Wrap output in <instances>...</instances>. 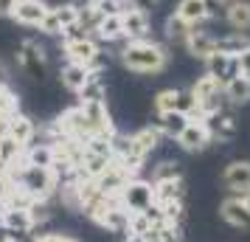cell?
Here are the masks:
<instances>
[{"mask_svg": "<svg viewBox=\"0 0 250 242\" xmlns=\"http://www.w3.org/2000/svg\"><path fill=\"white\" fill-rule=\"evenodd\" d=\"M160 138L163 135H160L158 127H144L138 132H132V135H126V138L118 135V141H115V161L124 166L129 177H138L146 158L158 150Z\"/></svg>", "mask_w": 250, "mask_h": 242, "instance_id": "obj_2", "label": "cell"}, {"mask_svg": "<svg viewBox=\"0 0 250 242\" xmlns=\"http://www.w3.org/2000/svg\"><path fill=\"white\" fill-rule=\"evenodd\" d=\"M233 197H236L239 203H242V206H245V208L250 211V189H248V192H236Z\"/></svg>", "mask_w": 250, "mask_h": 242, "instance_id": "obj_40", "label": "cell"}, {"mask_svg": "<svg viewBox=\"0 0 250 242\" xmlns=\"http://www.w3.org/2000/svg\"><path fill=\"white\" fill-rule=\"evenodd\" d=\"M174 14L180 17L183 23H188L191 28H200L203 23L211 20L205 0H180V3H177V9H174Z\"/></svg>", "mask_w": 250, "mask_h": 242, "instance_id": "obj_20", "label": "cell"}, {"mask_svg": "<svg viewBox=\"0 0 250 242\" xmlns=\"http://www.w3.org/2000/svg\"><path fill=\"white\" fill-rule=\"evenodd\" d=\"M121 23H124V37H126V43H132V40H149V28H152L149 12L126 6L124 12H121Z\"/></svg>", "mask_w": 250, "mask_h": 242, "instance_id": "obj_12", "label": "cell"}, {"mask_svg": "<svg viewBox=\"0 0 250 242\" xmlns=\"http://www.w3.org/2000/svg\"><path fill=\"white\" fill-rule=\"evenodd\" d=\"M191 93H194V99H197V104H200L203 115L216 113V110H222L228 104L225 102V85L216 79V76H211V73H203L200 79L194 82Z\"/></svg>", "mask_w": 250, "mask_h": 242, "instance_id": "obj_5", "label": "cell"}, {"mask_svg": "<svg viewBox=\"0 0 250 242\" xmlns=\"http://www.w3.org/2000/svg\"><path fill=\"white\" fill-rule=\"evenodd\" d=\"M191 34V25L183 23L177 14H171L169 20H166V40L174 43V45H186V37Z\"/></svg>", "mask_w": 250, "mask_h": 242, "instance_id": "obj_31", "label": "cell"}, {"mask_svg": "<svg viewBox=\"0 0 250 242\" xmlns=\"http://www.w3.org/2000/svg\"><path fill=\"white\" fill-rule=\"evenodd\" d=\"M82 110L87 115V121L93 124V132L96 135H118L113 124V115L107 110V102H84Z\"/></svg>", "mask_w": 250, "mask_h": 242, "instance_id": "obj_14", "label": "cell"}, {"mask_svg": "<svg viewBox=\"0 0 250 242\" xmlns=\"http://www.w3.org/2000/svg\"><path fill=\"white\" fill-rule=\"evenodd\" d=\"M34 242H79L76 237H70V234H59V231H40L34 234Z\"/></svg>", "mask_w": 250, "mask_h": 242, "instance_id": "obj_36", "label": "cell"}, {"mask_svg": "<svg viewBox=\"0 0 250 242\" xmlns=\"http://www.w3.org/2000/svg\"><path fill=\"white\" fill-rule=\"evenodd\" d=\"M203 121L208 127V132H211V141H230L236 135V115L228 107L216 110V113H208Z\"/></svg>", "mask_w": 250, "mask_h": 242, "instance_id": "obj_11", "label": "cell"}, {"mask_svg": "<svg viewBox=\"0 0 250 242\" xmlns=\"http://www.w3.org/2000/svg\"><path fill=\"white\" fill-rule=\"evenodd\" d=\"M93 37H96L99 43H107V45H110V43H121V40H126L121 14H107V17H102L99 25H96V31H93Z\"/></svg>", "mask_w": 250, "mask_h": 242, "instance_id": "obj_22", "label": "cell"}, {"mask_svg": "<svg viewBox=\"0 0 250 242\" xmlns=\"http://www.w3.org/2000/svg\"><path fill=\"white\" fill-rule=\"evenodd\" d=\"M188 115L177 113V110H171V113H158V121H155V127L160 130V135L163 138H174L177 141V135H180L183 130L188 127Z\"/></svg>", "mask_w": 250, "mask_h": 242, "instance_id": "obj_23", "label": "cell"}, {"mask_svg": "<svg viewBox=\"0 0 250 242\" xmlns=\"http://www.w3.org/2000/svg\"><path fill=\"white\" fill-rule=\"evenodd\" d=\"M0 85H9V68L0 62Z\"/></svg>", "mask_w": 250, "mask_h": 242, "instance_id": "obj_42", "label": "cell"}, {"mask_svg": "<svg viewBox=\"0 0 250 242\" xmlns=\"http://www.w3.org/2000/svg\"><path fill=\"white\" fill-rule=\"evenodd\" d=\"M219 214H222V220H225L228 225H233V228H250V211L242 206L233 195L219 206Z\"/></svg>", "mask_w": 250, "mask_h": 242, "instance_id": "obj_24", "label": "cell"}, {"mask_svg": "<svg viewBox=\"0 0 250 242\" xmlns=\"http://www.w3.org/2000/svg\"><path fill=\"white\" fill-rule=\"evenodd\" d=\"M118 200H121V206H124L129 214H141V211H146V208H152L158 203V200H155V183H152V180H144L141 175H138V177H129L126 186L121 189Z\"/></svg>", "mask_w": 250, "mask_h": 242, "instance_id": "obj_4", "label": "cell"}, {"mask_svg": "<svg viewBox=\"0 0 250 242\" xmlns=\"http://www.w3.org/2000/svg\"><path fill=\"white\" fill-rule=\"evenodd\" d=\"M183 177V166L177 161H160L152 169V183H163V180H180Z\"/></svg>", "mask_w": 250, "mask_h": 242, "instance_id": "obj_32", "label": "cell"}, {"mask_svg": "<svg viewBox=\"0 0 250 242\" xmlns=\"http://www.w3.org/2000/svg\"><path fill=\"white\" fill-rule=\"evenodd\" d=\"M118 59L126 70L141 73V76H155L169 68V48L155 43V40H132L118 51Z\"/></svg>", "mask_w": 250, "mask_h": 242, "instance_id": "obj_1", "label": "cell"}, {"mask_svg": "<svg viewBox=\"0 0 250 242\" xmlns=\"http://www.w3.org/2000/svg\"><path fill=\"white\" fill-rule=\"evenodd\" d=\"M48 12H51V6L45 0H20L17 9L12 12V20L25 25V28H42Z\"/></svg>", "mask_w": 250, "mask_h": 242, "instance_id": "obj_9", "label": "cell"}, {"mask_svg": "<svg viewBox=\"0 0 250 242\" xmlns=\"http://www.w3.org/2000/svg\"><path fill=\"white\" fill-rule=\"evenodd\" d=\"M59 79L62 85L68 88L70 93H79L87 79H90V68H84V65H76V62H65V68L59 70Z\"/></svg>", "mask_w": 250, "mask_h": 242, "instance_id": "obj_25", "label": "cell"}, {"mask_svg": "<svg viewBox=\"0 0 250 242\" xmlns=\"http://www.w3.org/2000/svg\"><path fill=\"white\" fill-rule=\"evenodd\" d=\"M54 124L59 127V132H62L65 138L82 141V144L96 135V132H93V124L87 121V115H84V110H82V104L68 107L65 113H59L57 118H54Z\"/></svg>", "mask_w": 250, "mask_h": 242, "instance_id": "obj_8", "label": "cell"}, {"mask_svg": "<svg viewBox=\"0 0 250 242\" xmlns=\"http://www.w3.org/2000/svg\"><path fill=\"white\" fill-rule=\"evenodd\" d=\"M183 48H186L194 59H203V62H205V59L216 51V37L208 34L203 25H200V28H191V34L186 37V45H183Z\"/></svg>", "mask_w": 250, "mask_h": 242, "instance_id": "obj_19", "label": "cell"}, {"mask_svg": "<svg viewBox=\"0 0 250 242\" xmlns=\"http://www.w3.org/2000/svg\"><path fill=\"white\" fill-rule=\"evenodd\" d=\"M126 6H132V9H144V12H149V9H155L160 0H124Z\"/></svg>", "mask_w": 250, "mask_h": 242, "instance_id": "obj_37", "label": "cell"}, {"mask_svg": "<svg viewBox=\"0 0 250 242\" xmlns=\"http://www.w3.org/2000/svg\"><path fill=\"white\" fill-rule=\"evenodd\" d=\"M9 135H12L20 147H31V144H37V135H40V127H37V121L31 118V115L25 113H14L12 118H9Z\"/></svg>", "mask_w": 250, "mask_h": 242, "instance_id": "obj_15", "label": "cell"}, {"mask_svg": "<svg viewBox=\"0 0 250 242\" xmlns=\"http://www.w3.org/2000/svg\"><path fill=\"white\" fill-rule=\"evenodd\" d=\"M14 113H20V102L9 85H0V118H12Z\"/></svg>", "mask_w": 250, "mask_h": 242, "instance_id": "obj_34", "label": "cell"}, {"mask_svg": "<svg viewBox=\"0 0 250 242\" xmlns=\"http://www.w3.org/2000/svg\"><path fill=\"white\" fill-rule=\"evenodd\" d=\"M225 23L239 31V34H248L250 31V0H230L225 6Z\"/></svg>", "mask_w": 250, "mask_h": 242, "instance_id": "obj_21", "label": "cell"}, {"mask_svg": "<svg viewBox=\"0 0 250 242\" xmlns=\"http://www.w3.org/2000/svg\"><path fill=\"white\" fill-rule=\"evenodd\" d=\"M9 175L17 180V186H20V189H25V192L34 197V200H42V203H48V200L59 192V177H57V172H54V169L28 166V163L23 161L17 169H12Z\"/></svg>", "mask_w": 250, "mask_h": 242, "instance_id": "obj_3", "label": "cell"}, {"mask_svg": "<svg viewBox=\"0 0 250 242\" xmlns=\"http://www.w3.org/2000/svg\"><path fill=\"white\" fill-rule=\"evenodd\" d=\"M79 23V6L76 3H62V6H51L45 23H42V31L51 37H59L68 25Z\"/></svg>", "mask_w": 250, "mask_h": 242, "instance_id": "obj_10", "label": "cell"}, {"mask_svg": "<svg viewBox=\"0 0 250 242\" xmlns=\"http://www.w3.org/2000/svg\"><path fill=\"white\" fill-rule=\"evenodd\" d=\"M239 68H242V76H248V79H250V48L239 57Z\"/></svg>", "mask_w": 250, "mask_h": 242, "instance_id": "obj_39", "label": "cell"}, {"mask_svg": "<svg viewBox=\"0 0 250 242\" xmlns=\"http://www.w3.org/2000/svg\"><path fill=\"white\" fill-rule=\"evenodd\" d=\"M177 144H180V150H186V152H203L205 147L214 144V141H211V132L205 127V121H188V127L177 135Z\"/></svg>", "mask_w": 250, "mask_h": 242, "instance_id": "obj_16", "label": "cell"}, {"mask_svg": "<svg viewBox=\"0 0 250 242\" xmlns=\"http://www.w3.org/2000/svg\"><path fill=\"white\" fill-rule=\"evenodd\" d=\"M84 37H93L90 28H84L82 23H73L68 25L62 34H59V40H62V45H68V43H79V40H84Z\"/></svg>", "mask_w": 250, "mask_h": 242, "instance_id": "obj_35", "label": "cell"}, {"mask_svg": "<svg viewBox=\"0 0 250 242\" xmlns=\"http://www.w3.org/2000/svg\"><path fill=\"white\" fill-rule=\"evenodd\" d=\"M177 102H180V90L166 88L155 96V113H171V110H177Z\"/></svg>", "mask_w": 250, "mask_h": 242, "instance_id": "obj_33", "label": "cell"}, {"mask_svg": "<svg viewBox=\"0 0 250 242\" xmlns=\"http://www.w3.org/2000/svg\"><path fill=\"white\" fill-rule=\"evenodd\" d=\"M205 73L216 76V79L225 85L228 79H233V76H239V73H242V68H239V57H228V54L214 51L211 57L205 59Z\"/></svg>", "mask_w": 250, "mask_h": 242, "instance_id": "obj_17", "label": "cell"}, {"mask_svg": "<svg viewBox=\"0 0 250 242\" xmlns=\"http://www.w3.org/2000/svg\"><path fill=\"white\" fill-rule=\"evenodd\" d=\"M76 96H79V104H84V102H107V90H104V82H102V70H90L87 85H84Z\"/></svg>", "mask_w": 250, "mask_h": 242, "instance_id": "obj_30", "label": "cell"}, {"mask_svg": "<svg viewBox=\"0 0 250 242\" xmlns=\"http://www.w3.org/2000/svg\"><path fill=\"white\" fill-rule=\"evenodd\" d=\"M17 68L34 82L45 79L48 76V59H45L42 45L34 43V40H23V43L17 45Z\"/></svg>", "mask_w": 250, "mask_h": 242, "instance_id": "obj_6", "label": "cell"}, {"mask_svg": "<svg viewBox=\"0 0 250 242\" xmlns=\"http://www.w3.org/2000/svg\"><path fill=\"white\" fill-rule=\"evenodd\" d=\"M54 161H57L54 147H51V144H45V141H37V144H31V147L25 150V163H28V166L54 169Z\"/></svg>", "mask_w": 250, "mask_h": 242, "instance_id": "obj_26", "label": "cell"}, {"mask_svg": "<svg viewBox=\"0 0 250 242\" xmlns=\"http://www.w3.org/2000/svg\"><path fill=\"white\" fill-rule=\"evenodd\" d=\"M250 48V37L239 34V31H230L225 37H216V51L219 54H228V57H242Z\"/></svg>", "mask_w": 250, "mask_h": 242, "instance_id": "obj_27", "label": "cell"}, {"mask_svg": "<svg viewBox=\"0 0 250 242\" xmlns=\"http://www.w3.org/2000/svg\"><path fill=\"white\" fill-rule=\"evenodd\" d=\"M0 242H23V237H14L6 228H0Z\"/></svg>", "mask_w": 250, "mask_h": 242, "instance_id": "obj_41", "label": "cell"}, {"mask_svg": "<svg viewBox=\"0 0 250 242\" xmlns=\"http://www.w3.org/2000/svg\"><path fill=\"white\" fill-rule=\"evenodd\" d=\"M65 51V59L68 62H76V65H84L90 70H102L104 68V54H102V43L96 37H84L79 43H68L62 45Z\"/></svg>", "mask_w": 250, "mask_h": 242, "instance_id": "obj_7", "label": "cell"}, {"mask_svg": "<svg viewBox=\"0 0 250 242\" xmlns=\"http://www.w3.org/2000/svg\"><path fill=\"white\" fill-rule=\"evenodd\" d=\"M225 102L228 104H248L250 102V79L248 76H233L225 82Z\"/></svg>", "mask_w": 250, "mask_h": 242, "instance_id": "obj_28", "label": "cell"}, {"mask_svg": "<svg viewBox=\"0 0 250 242\" xmlns=\"http://www.w3.org/2000/svg\"><path fill=\"white\" fill-rule=\"evenodd\" d=\"M222 186L230 195L250 189V161H230L222 172Z\"/></svg>", "mask_w": 250, "mask_h": 242, "instance_id": "obj_18", "label": "cell"}, {"mask_svg": "<svg viewBox=\"0 0 250 242\" xmlns=\"http://www.w3.org/2000/svg\"><path fill=\"white\" fill-rule=\"evenodd\" d=\"M155 200L158 203H177V200H186V180H163V183H155Z\"/></svg>", "mask_w": 250, "mask_h": 242, "instance_id": "obj_29", "label": "cell"}, {"mask_svg": "<svg viewBox=\"0 0 250 242\" xmlns=\"http://www.w3.org/2000/svg\"><path fill=\"white\" fill-rule=\"evenodd\" d=\"M0 228H6L14 237H28L31 231H37L28 208H3V206H0Z\"/></svg>", "mask_w": 250, "mask_h": 242, "instance_id": "obj_13", "label": "cell"}, {"mask_svg": "<svg viewBox=\"0 0 250 242\" xmlns=\"http://www.w3.org/2000/svg\"><path fill=\"white\" fill-rule=\"evenodd\" d=\"M20 0H0V17H12V12L17 9Z\"/></svg>", "mask_w": 250, "mask_h": 242, "instance_id": "obj_38", "label": "cell"}]
</instances>
